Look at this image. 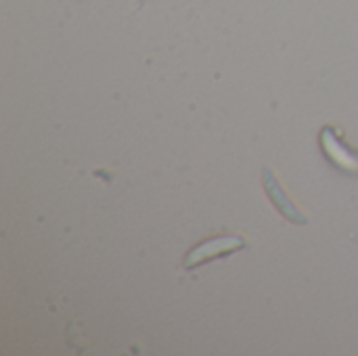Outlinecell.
<instances>
[{
  "instance_id": "7a4b0ae2",
  "label": "cell",
  "mask_w": 358,
  "mask_h": 356,
  "mask_svg": "<svg viewBox=\"0 0 358 356\" xmlns=\"http://www.w3.org/2000/svg\"><path fill=\"white\" fill-rule=\"evenodd\" d=\"M321 143H323V151L327 153V157L342 170L346 172H358V151L352 149L350 145H346L340 134L336 132L334 126H325L321 132Z\"/></svg>"
},
{
  "instance_id": "3957f363",
  "label": "cell",
  "mask_w": 358,
  "mask_h": 356,
  "mask_svg": "<svg viewBox=\"0 0 358 356\" xmlns=\"http://www.w3.org/2000/svg\"><path fill=\"white\" fill-rule=\"evenodd\" d=\"M264 185H266L268 197L275 201V206L279 208V212H281L285 218H289V220H294V222H302V225L306 222V218L298 214V208L287 199V195L283 193L281 185L277 183V178H275L273 172H268V170H264Z\"/></svg>"
},
{
  "instance_id": "6da1fadb",
  "label": "cell",
  "mask_w": 358,
  "mask_h": 356,
  "mask_svg": "<svg viewBox=\"0 0 358 356\" xmlns=\"http://www.w3.org/2000/svg\"><path fill=\"white\" fill-rule=\"evenodd\" d=\"M245 248V241L241 237H233V235H222V237H214V239H208L203 243H199L197 248H193L185 260V269L187 271H193L195 266L199 264H206L210 260H216V258H224L237 250H243Z\"/></svg>"
}]
</instances>
